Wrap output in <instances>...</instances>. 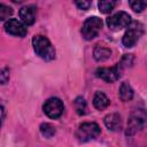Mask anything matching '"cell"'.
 Returning <instances> with one entry per match:
<instances>
[{
  "instance_id": "obj_2",
  "label": "cell",
  "mask_w": 147,
  "mask_h": 147,
  "mask_svg": "<svg viewBox=\"0 0 147 147\" xmlns=\"http://www.w3.org/2000/svg\"><path fill=\"white\" fill-rule=\"evenodd\" d=\"M146 113L142 109H136L129 118L127 122V129H126V136H133L136 134L138 131L141 130V127L145 125L146 123Z\"/></svg>"
},
{
  "instance_id": "obj_17",
  "label": "cell",
  "mask_w": 147,
  "mask_h": 147,
  "mask_svg": "<svg viewBox=\"0 0 147 147\" xmlns=\"http://www.w3.org/2000/svg\"><path fill=\"white\" fill-rule=\"evenodd\" d=\"M74 103H75V109H76L78 115H84L86 113V102H85V100L83 98L78 96L75 100Z\"/></svg>"
},
{
  "instance_id": "obj_3",
  "label": "cell",
  "mask_w": 147,
  "mask_h": 147,
  "mask_svg": "<svg viewBox=\"0 0 147 147\" xmlns=\"http://www.w3.org/2000/svg\"><path fill=\"white\" fill-rule=\"evenodd\" d=\"M102 29V21L101 18L94 16V17H90L87 18L84 24H83V29H82V33L83 37L87 40H91L93 38H95L99 32Z\"/></svg>"
},
{
  "instance_id": "obj_8",
  "label": "cell",
  "mask_w": 147,
  "mask_h": 147,
  "mask_svg": "<svg viewBox=\"0 0 147 147\" xmlns=\"http://www.w3.org/2000/svg\"><path fill=\"white\" fill-rule=\"evenodd\" d=\"M44 113L53 119L59 118L63 113V103L57 98H51L44 103Z\"/></svg>"
},
{
  "instance_id": "obj_20",
  "label": "cell",
  "mask_w": 147,
  "mask_h": 147,
  "mask_svg": "<svg viewBox=\"0 0 147 147\" xmlns=\"http://www.w3.org/2000/svg\"><path fill=\"white\" fill-rule=\"evenodd\" d=\"M75 2L77 5V7L79 9H83V10L88 9L92 5V0H75Z\"/></svg>"
},
{
  "instance_id": "obj_10",
  "label": "cell",
  "mask_w": 147,
  "mask_h": 147,
  "mask_svg": "<svg viewBox=\"0 0 147 147\" xmlns=\"http://www.w3.org/2000/svg\"><path fill=\"white\" fill-rule=\"evenodd\" d=\"M21 21L25 25H31L36 21V7L34 6H24L20 9Z\"/></svg>"
},
{
  "instance_id": "obj_11",
  "label": "cell",
  "mask_w": 147,
  "mask_h": 147,
  "mask_svg": "<svg viewBox=\"0 0 147 147\" xmlns=\"http://www.w3.org/2000/svg\"><path fill=\"white\" fill-rule=\"evenodd\" d=\"M105 125L110 131H117L118 129H121V125H122L121 116L118 114H109V115H107L105 117Z\"/></svg>"
},
{
  "instance_id": "obj_15",
  "label": "cell",
  "mask_w": 147,
  "mask_h": 147,
  "mask_svg": "<svg viewBox=\"0 0 147 147\" xmlns=\"http://www.w3.org/2000/svg\"><path fill=\"white\" fill-rule=\"evenodd\" d=\"M117 3V0H100L99 1V9L103 14L110 13Z\"/></svg>"
},
{
  "instance_id": "obj_5",
  "label": "cell",
  "mask_w": 147,
  "mask_h": 147,
  "mask_svg": "<svg viewBox=\"0 0 147 147\" xmlns=\"http://www.w3.org/2000/svg\"><path fill=\"white\" fill-rule=\"evenodd\" d=\"M144 33V29H142V25L138 22H134L130 25V28L126 30V32L124 33L123 36V45L125 47H133L137 41L140 39V37L142 36Z\"/></svg>"
},
{
  "instance_id": "obj_13",
  "label": "cell",
  "mask_w": 147,
  "mask_h": 147,
  "mask_svg": "<svg viewBox=\"0 0 147 147\" xmlns=\"http://www.w3.org/2000/svg\"><path fill=\"white\" fill-rule=\"evenodd\" d=\"M93 105L96 109L102 110L105 108H107L109 106V99L107 98V95L102 92H96L94 98H93Z\"/></svg>"
},
{
  "instance_id": "obj_14",
  "label": "cell",
  "mask_w": 147,
  "mask_h": 147,
  "mask_svg": "<svg viewBox=\"0 0 147 147\" xmlns=\"http://www.w3.org/2000/svg\"><path fill=\"white\" fill-rule=\"evenodd\" d=\"M93 54H94V59L96 61H105V60L110 57L111 52H110L109 48H106L103 46H96L94 48V53Z\"/></svg>"
},
{
  "instance_id": "obj_6",
  "label": "cell",
  "mask_w": 147,
  "mask_h": 147,
  "mask_svg": "<svg viewBox=\"0 0 147 147\" xmlns=\"http://www.w3.org/2000/svg\"><path fill=\"white\" fill-rule=\"evenodd\" d=\"M107 24L111 30H121L131 24V16L125 11H118L107 18Z\"/></svg>"
},
{
  "instance_id": "obj_19",
  "label": "cell",
  "mask_w": 147,
  "mask_h": 147,
  "mask_svg": "<svg viewBox=\"0 0 147 147\" xmlns=\"http://www.w3.org/2000/svg\"><path fill=\"white\" fill-rule=\"evenodd\" d=\"M13 14V9L6 5H1L0 6V20L5 21L6 18H8L10 15Z\"/></svg>"
},
{
  "instance_id": "obj_16",
  "label": "cell",
  "mask_w": 147,
  "mask_h": 147,
  "mask_svg": "<svg viewBox=\"0 0 147 147\" xmlns=\"http://www.w3.org/2000/svg\"><path fill=\"white\" fill-rule=\"evenodd\" d=\"M129 3L130 7L137 13H140L147 8V0H129Z\"/></svg>"
},
{
  "instance_id": "obj_21",
  "label": "cell",
  "mask_w": 147,
  "mask_h": 147,
  "mask_svg": "<svg viewBox=\"0 0 147 147\" xmlns=\"http://www.w3.org/2000/svg\"><path fill=\"white\" fill-rule=\"evenodd\" d=\"M8 79H9V71H8V69H2V71H1V83L6 84Z\"/></svg>"
},
{
  "instance_id": "obj_1",
  "label": "cell",
  "mask_w": 147,
  "mask_h": 147,
  "mask_svg": "<svg viewBox=\"0 0 147 147\" xmlns=\"http://www.w3.org/2000/svg\"><path fill=\"white\" fill-rule=\"evenodd\" d=\"M32 46L37 55L46 61L55 59V49L52 46L51 41L44 36H34L32 39Z\"/></svg>"
},
{
  "instance_id": "obj_7",
  "label": "cell",
  "mask_w": 147,
  "mask_h": 147,
  "mask_svg": "<svg viewBox=\"0 0 147 147\" xmlns=\"http://www.w3.org/2000/svg\"><path fill=\"white\" fill-rule=\"evenodd\" d=\"M123 67H124V64H123V61H122L113 68H99L96 70V76L99 78L103 79L107 83H113V82H115L119 78Z\"/></svg>"
},
{
  "instance_id": "obj_22",
  "label": "cell",
  "mask_w": 147,
  "mask_h": 147,
  "mask_svg": "<svg viewBox=\"0 0 147 147\" xmlns=\"http://www.w3.org/2000/svg\"><path fill=\"white\" fill-rule=\"evenodd\" d=\"M13 2H16V3H18V2H22V1H24V0H11Z\"/></svg>"
},
{
  "instance_id": "obj_9",
  "label": "cell",
  "mask_w": 147,
  "mask_h": 147,
  "mask_svg": "<svg viewBox=\"0 0 147 147\" xmlns=\"http://www.w3.org/2000/svg\"><path fill=\"white\" fill-rule=\"evenodd\" d=\"M5 30L9 34L17 36V37H24L26 34V29L25 26L17 20L10 18L5 23Z\"/></svg>"
},
{
  "instance_id": "obj_4",
  "label": "cell",
  "mask_w": 147,
  "mask_h": 147,
  "mask_svg": "<svg viewBox=\"0 0 147 147\" xmlns=\"http://www.w3.org/2000/svg\"><path fill=\"white\" fill-rule=\"evenodd\" d=\"M100 134V126L96 123H83L79 125L76 137L79 141H88L95 139Z\"/></svg>"
},
{
  "instance_id": "obj_18",
  "label": "cell",
  "mask_w": 147,
  "mask_h": 147,
  "mask_svg": "<svg viewBox=\"0 0 147 147\" xmlns=\"http://www.w3.org/2000/svg\"><path fill=\"white\" fill-rule=\"evenodd\" d=\"M40 132H41V134H42L44 137L51 138V137H53V136L55 134V129H54L51 124L44 123V124L40 125Z\"/></svg>"
},
{
  "instance_id": "obj_12",
  "label": "cell",
  "mask_w": 147,
  "mask_h": 147,
  "mask_svg": "<svg viewBox=\"0 0 147 147\" xmlns=\"http://www.w3.org/2000/svg\"><path fill=\"white\" fill-rule=\"evenodd\" d=\"M118 95H119V99L122 101H124V102H127V101H130L133 98V90H132L131 85L127 82L122 83V85L119 87Z\"/></svg>"
}]
</instances>
